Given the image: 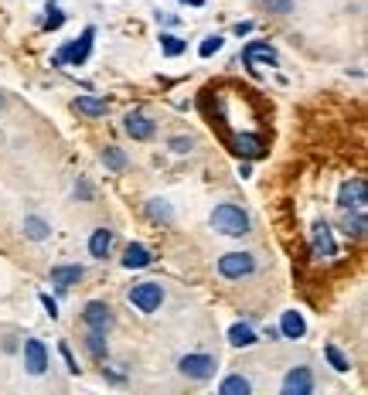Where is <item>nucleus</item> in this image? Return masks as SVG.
<instances>
[{
  "label": "nucleus",
  "mask_w": 368,
  "mask_h": 395,
  "mask_svg": "<svg viewBox=\"0 0 368 395\" xmlns=\"http://www.w3.org/2000/svg\"><path fill=\"white\" fill-rule=\"evenodd\" d=\"M24 368H28L31 375H45V368H48V348H45V341H38V337L24 341Z\"/></svg>",
  "instance_id": "obj_7"
},
{
  "label": "nucleus",
  "mask_w": 368,
  "mask_h": 395,
  "mask_svg": "<svg viewBox=\"0 0 368 395\" xmlns=\"http://www.w3.org/2000/svg\"><path fill=\"white\" fill-rule=\"evenodd\" d=\"M280 334H283V337H290V341H300V337L307 334L304 317H300L297 310H287V314L280 317Z\"/></svg>",
  "instance_id": "obj_13"
},
{
  "label": "nucleus",
  "mask_w": 368,
  "mask_h": 395,
  "mask_svg": "<svg viewBox=\"0 0 368 395\" xmlns=\"http://www.w3.org/2000/svg\"><path fill=\"white\" fill-rule=\"evenodd\" d=\"M61 24H65V11H58V7H51L45 17V31H58Z\"/></svg>",
  "instance_id": "obj_28"
},
{
  "label": "nucleus",
  "mask_w": 368,
  "mask_h": 395,
  "mask_svg": "<svg viewBox=\"0 0 368 395\" xmlns=\"http://www.w3.org/2000/svg\"><path fill=\"white\" fill-rule=\"evenodd\" d=\"M310 392H314L310 368H290V375L283 379V395H310Z\"/></svg>",
  "instance_id": "obj_9"
},
{
  "label": "nucleus",
  "mask_w": 368,
  "mask_h": 395,
  "mask_svg": "<svg viewBox=\"0 0 368 395\" xmlns=\"http://www.w3.org/2000/svg\"><path fill=\"white\" fill-rule=\"evenodd\" d=\"M337 205H341L344 212H365V205H368V184L362 181V178H352L348 184H341Z\"/></svg>",
  "instance_id": "obj_4"
},
{
  "label": "nucleus",
  "mask_w": 368,
  "mask_h": 395,
  "mask_svg": "<svg viewBox=\"0 0 368 395\" xmlns=\"http://www.w3.org/2000/svg\"><path fill=\"white\" fill-rule=\"evenodd\" d=\"M242 58H245V65H249L252 72H256V65H260V61H266V68L280 61V58H276L273 48L262 45V41H249V45H245V51H242Z\"/></svg>",
  "instance_id": "obj_11"
},
{
  "label": "nucleus",
  "mask_w": 368,
  "mask_h": 395,
  "mask_svg": "<svg viewBox=\"0 0 368 395\" xmlns=\"http://www.w3.org/2000/svg\"><path fill=\"white\" fill-rule=\"evenodd\" d=\"M86 344H89V351L96 354V358H103V354H106V341H103V331H92V334L86 337Z\"/></svg>",
  "instance_id": "obj_27"
},
{
  "label": "nucleus",
  "mask_w": 368,
  "mask_h": 395,
  "mask_svg": "<svg viewBox=\"0 0 368 395\" xmlns=\"http://www.w3.org/2000/svg\"><path fill=\"white\" fill-rule=\"evenodd\" d=\"M0 106H4V92H0Z\"/></svg>",
  "instance_id": "obj_34"
},
{
  "label": "nucleus",
  "mask_w": 368,
  "mask_h": 395,
  "mask_svg": "<svg viewBox=\"0 0 368 395\" xmlns=\"http://www.w3.org/2000/svg\"><path fill=\"white\" fill-rule=\"evenodd\" d=\"M218 392L222 395H249L252 385H249V379H242V375H229V379L218 385Z\"/></svg>",
  "instance_id": "obj_19"
},
{
  "label": "nucleus",
  "mask_w": 368,
  "mask_h": 395,
  "mask_svg": "<svg viewBox=\"0 0 368 395\" xmlns=\"http://www.w3.org/2000/svg\"><path fill=\"white\" fill-rule=\"evenodd\" d=\"M82 317H86V324H89V331H103V334H106L109 327H113V310H109L103 300H92V304H86Z\"/></svg>",
  "instance_id": "obj_8"
},
{
  "label": "nucleus",
  "mask_w": 368,
  "mask_h": 395,
  "mask_svg": "<svg viewBox=\"0 0 368 395\" xmlns=\"http://www.w3.org/2000/svg\"><path fill=\"white\" fill-rule=\"evenodd\" d=\"M130 304L143 314H153L164 304V287L160 283H137V287H130Z\"/></svg>",
  "instance_id": "obj_2"
},
{
  "label": "nucleus",
  "mask_w": 368,
  "mask_h": 395,
  "mask_svg": "<svg viewBox=\"0 0 368 395\" xmlns=\"http://www.w3.org/2000/svg\"><path fill=\"white\" fill-rule=\"evenodd\" d=\"M92 38H96V28H86V31H82V38H76L68 48H61L55 61H72V65H82V61L89 58V51H92Z\"/></svg>",
  "instance_id": "obj_6"
},
{
  "label": "nucleus",
  "mask_w": 368,
  "mask_h": 395,
  "mask_svg": "<svg viewBox=\"0 0 368 395\" xmlns=\"http://www.w3.org/2000/svg\"><path fill=\"white\" fill-rule=\"evenodd\" d=\"M324 354H327V361H331V368H334V371H348V368H352V361H348V358H344L334 344H327V348H324Z\"/></svg>",
  "instance_id": "obj_25"
},
{
  "label": "nucleus",
  "mask_w": 368,
  "mask_h": 395,
  "mask_svg": "<svg viewBox=\"0 0 368 395\" xmlns=\"http://www.w3.org/2000/svg\"><path fill=\"white\" fill-rule=\"evenodd\" d=\"M191 147V140H184V137H178V140H170V150H178V153H184Z\"/></svg>",
  "instance_id": "obj_30"
},
{
  "label": "nucleus",
  "mask_w": 368,
  "mask_h": 395,
  "mask_svg": "<svg viewBox=\"0 0 368 395\" xmlns=\"http://www.w3.org/2000/svg\"><path fill=\"white\" fill-rule=\"evenodd\" d=\"M103 164H106L109 170H123L126 168V153H123L120 147H106V150H103Z\"/></svg>",
  "instance_id": "obj_23"
},
{
  "label": "nucleus",
  "mask_w": 368,
  "mask_h": 395,
  "mask_svg": "<svg viewBox=\"0 0 368 395\" xmlns=\"http://www.w3.org/2000/svg\"><path fill=\"white\" fill-rule=\"evenodd\" d=\"M262 4H270V0H262Z\"/></svg>",
  "instance_id": "obj_35"
},
{
  "label": "nucleus",
  "mask_w": 368,
  "mask_h": 395,
  "mask_svg": "<svg viewBox=\"0 0 368 395\" xmlns=\"http://www.w3.org/2000/svg\"><path fill=\"white\" fill-rule=\"evenodd\" d=\"M76 191H78V195H82V198H92V191H89V184H86V181H82V184H78V188H76Z\"/></svg>",
  "instance_id": "obj_32"
},
{
  "label": "nucleus",
  "mask_w": 368,
  "mask_h": 395,
  "mask_svg": "<svg viewBox=\"0 0 368 395\" xmlns=\"http://www.w3.org/2000/svg\"><path fill=\"white\" fill-rule=\"evenodd\" d=\"M229 341L235 344V348H252V344H256V331H252L249 324H232Z\"/></svg>",
  "instance_id": "obj_18"
},
{
  "label": "nucleus",
  "mask_w": 368,
  "mask_h": 395,
  "mask_svg": "<svg viewBox=\"0 0 368 395\" xmlns=\"http://www.w3.org/2000/svg\"><path fill=\"white\" fill-rule=\"evenodd\" d=\"M41 304H45V310L51 314V317H58V304H55L51 297H41Z\"/></svg>",
  "instance_id": "obj_31"
},
{
  "label": "nucleus",
  "mask_w": 368,
  "mask_h": 395,
  "mask_svg": "<svg viewBox=\"0 0 368 395\" xmlns=\"http://www.w3.org/2000/svg\"><path fill=\"white\" fill-rule=\"evenodd\" d=\"M123 266H126V270H147V266H150V249L140 242H130L126 252H123Z\"/></svg>",
  "instance_id": "obj_12"
},
{
  "label": "nucleus",
  "mask_w": 368,
  "mask_h": 395,
  "mask_svg": "<svg viewBox=\"0 0 368 395\" xmlns=\"http://www.w3.org/2000/svg\"><path fill=\"white\" fill-rule=\"evenodd\" d=\"M235 147H239V150H235L239 157H260L262 153V143L256 137H239L235 140Z\"/></svg>",
  "instance_id": "obj_22"
},
{
  "label": "nucleus",
  "mask_w": 368,
  "mask_h": 395,
  "mask_svg": "<svg viewBox=\"0 0 368 395\" xmlns=\"http://www.w3.org/2000/svg\"><path fill=\"white\" fill-rule=\"evenodd\" d=\"M184 4H191V7H201V4H205V0H184Z\"/></svg>",
  "instance_id": "obj_33"
},
{
  "label": "nucleus",
  "mask_w": 368,
  "mask_h": 395,
  "mask_svg": "<svg viewBox=\"0 0 368 395\" xmlns=\"http://www.w3.org/2000/svg\"><path fill=\"white\" fill-rule=\"evenodd\" d=\"M147 212H150L153 222H164V225H170V222H174V215H170V208H168V201H160V198H153L150 205H147Z\"/></svg>",
  "instance_id": "obj_21"
},
{
  "label": "nucleus",
  "mask_w": 368,
  "mask_h": 395,
  "mask_svg": "<svg viewBox=\"0 0 368 395\" xmlns=\"http://www.w3.org/2000/svg\"><path fill=\"white\" fill-rule=\"evenodd\" d=\"M48 222H41V218H24V235L28 239H34V242H41V239H48Z\"/></svg>",
  "instance_id": "obj_20"
},
{
  "label": "nucleus",
  "mask_w": 368,
  "mask_h": 395,
  "mask_svg": "<svg viewBox=\"0 0 368 395\" xmlns=\"http://www.w3.org/2000/svg\"><path fill=\"white\" fill-rule=\"evenodd\" d=\"M72 106H76V113H82V116H103L109 109L106 99H99V96H78Z\"/></svg>",
  "instance_id": "obj_16"
},
{
  "label": "nucleus",
  "mask_w": 368,
  "mask_h": 395,
  "mask_svg": "<svg viewBox=\"0 0 368 395\" xmlns=\"http://www.w3.org/2000/svg\"><path fill=\"white\" fill-rule=\"evenodd\" d=\"M160 48H164V55H168V58H178L188 45H184L178 34H160Z\"/></svg>",
  "instance_id": "obj_24"
},
{
  "label": "nucleus",
  "mask_w": 368,
  "mask_h": 395,
  "mask_svg": "<svg viewBox=\"0 0 368 395\" xmlns=\"http://www.w3.org/2000/svg\"><path fill=\"white\" fill-rule=\"evenodd\" d=\"M109 249H113V232H109V228H96L89 235V252L96 259H106Z\"/></svg>",
  "instance_id": "obj_15"
},
{
  "label": "nucleus",
  "mask_w": 368,
  "mask_h": 395,
  "mask_svg": "<svg viewBox=\"0 0 368 395\" xmlns=\"http://www.w3.org/2000/svg\"><path fill=\"white\" fill-rule=\"evenodd\" d=\"M61 358H65L68 371H72V375H78V365H76V358H72V351H68V344H61Z\"/></svg>",
  "instance_id": "obj_29"
},
{
  "label": "nucleus",
  "mask_w": 368,
  "mask_h": 395,
  "mask_svg": "<svg viewBox=\"0 0 368 395\" xmlns=\"http://www.w3.org/2000/svg\"><path fill=\"white\" fill-rule=\"evenodd\" d=\"M314 252L317 256H334L337 245L334 239H331V228L327 225H314Z\"/></svg>",
  "instance_id": "obj_17"
},
{
  "label": "nucleus",
  "mask_w": 368,
  "mask_h": 395,
  "mask_svg": "<svg viewBox=\"0 0 368 395\" xmlns=\"http://www.w3.org/2000/svg\"><path fill=\"white\" fill-rule=\"evenodd\" d=\"M82 276H86V270H82V266H55V270H51V283L65 293V289L72 287V283H78Z\"/></svg>",
  "instance_id": "obj_14"
},
{
  "label": "nucleus",
  "mask_w": 368,
  "mask_h": 395,
  "mask_svg": "<svg viewBox=\"0 0 368 395\" xmlns=\"http://www.w3.org/2000/svg\"><path fill=\"white\" fill-rule=\"evenodd\" d=\"M256 270V259L249 256V252H225V256L218 259V273L225 276V279H242Z\"/></svg>",
  "instance_id": "obj_5"
},
{
  "label": "nucleus",
  "mask_w": 368,
  "mask_h": 395,
  "mask_svg": "<svg viewBox=\"0 0 368 395\" xmlns=\"http://www.w3.org/2000/svg\"><path fill=\"white\" fill-rule=\"evenodd\" d=\"M123 130H126L133 140H150L153 133H157L153 120H150V116H143V113H130V116L123 120Z\"/></svg>",
  "instance_id": "obj_10"
},
{
  "label": "nucleus",
  "mask_w": 368,
  "mask_h": 395,
  "mask_svg": "<svg viewBox=\"0 0 368 395\" xmlns=\"http://www.w3.org/2000/svg\"><path fill=\"white\" fill-rule=\"evenodd\" d=\"M218 48H222V34H208V38L201 41L198 55H201V58H212V55H215V51H218Z\"/></svg>",
  "instance_id": "obj_26"
},
{
  "label": "nucleus",
  "mask_w": 368,
  "mask_h": 395,
  "mask_svg": "<svg viewBox=\"0 0 368 395\" xmlns=\"http://www.w3.org/2000/svg\"><path fill=\"white\" fill-rule=\"evenodd\" d=\"M212 225H215V232H222V235L242 239L245 232H249V215H245L239 205H218L212 212Z\"/></svg>",
  "instance_id": "obj_1"
},
{
  "label": "nucleus",
  "mask_w": 368,
  "mask_h": 395,
  "mask_svg": "<svg viewBox=\"0 0 368 395\" xmlns=\"http://www.w3.org/2000/svg\"><path fill=\"white\" fill-rule=\"evenodd\" d=\"M178 368H181L184 379H195V381H208L215 375V368H218V361H215L212 354H184L181 361H178Z\"/></svg>",
  "instance_id": "obj_3"
}]
</instances>
